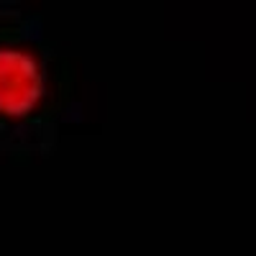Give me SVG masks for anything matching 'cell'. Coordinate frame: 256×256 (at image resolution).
Returning <instances> with one entry per match:
<instances>
[{
  "instance_id": "6da1fadb",
  "label": "cell",
  "mask_w": 256,
  "mask_h": 256,
  "mask_svg": "<svg viewBox=\"0 0 256 256\" xmlns=\"http://www.w3.org/2000/svg\"><path fill=\"white\" fill-rule=\"evenodd\" d=\"M46 67L41 56L24 44L0 41V118H31L46 100Z\"/></svg>"
}]
</instances>
